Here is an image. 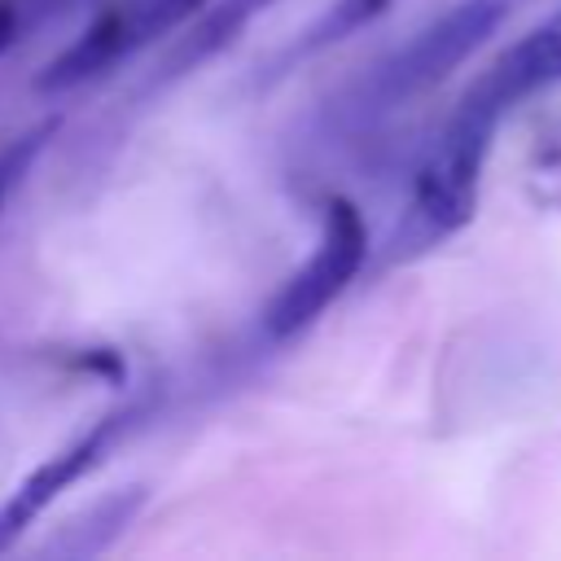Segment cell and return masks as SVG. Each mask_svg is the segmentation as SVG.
Returning <instances> with one entry per match:
<instances>
[{
    "label": "cell",
    "instance_id": "5",
    "mask_svg": "<svg viewBox=\"0 0 561 561\" xmlns=\"http://www.w3.org/2000/svg\"><path fill=\"white\" fill-rule=\"evenodd\" d=\"M118 430H123V416H101L92 430H83L75 443H66V447L53 451L48 460H39V465L9 491V500L0 504V552H9V548L18 543V535H22L61 491H70L79 478H88V473L105 460V451L114 447Z\"/></svg>",
    "mask_w": 561,
    "mask_h": 561
},
{
    "label": "cell",
    "instance_id": "8",
    "mask_svg": "<svg viewBox=\"0 0 561 561\" xmlns=\"http://www.w3.org/2000/svg\"><path fill=\"white\" fill-rule=\"evenodd\" d=\"M276 0H219V9H210L193 31H188V39L167 57V75H184V70H193L197 61H206L210 53H219L224 44H232L237 35H241V26L250 22V18H259L263 9H272Z\"/></svg>",
    "mask_w": 561,
    "mask_h": 561
},
{
    "label": "cell",
    "instance_id": "12",
    "mask_svg": "<svg viewBox=\"0 0 561 561\" xmlns=\"http://www.w3.org/2000/svg\"><path fill=\"white\" fill-rule=\"evenodd\" d=\"M18 26H22V9H18V0H0V53L18 39Z\"/></svg>",
    "mask_w": 561,
    "mask_h": 561
},
{
    "label": "cell",
    "instance_id": "14",
    "mask_svg": "<svg viewBox=\"0 0 561 561\" xmlns=\"http://www.w3.org/2000/svg\"><path fill=\"white\" fill-rule=\"evenodd\" d=\"M0 188H4V175H0Z\"/></svg>",
    "mask_w": 561,
    "mask_h": 561
},
{
    "label": "cell",
    "instance_id": "4",
    "mask_svg": "<svg viewBox=\"0 0 561 561\" xmlns=\"http://www.w3.org/2000/svg\"><path fill=\"white\" fill-rule=\"evenodd\" d=\"M561 83V9L543 22H535L526 35H517L460 96V105L482 110L491 118H504L517 101Z\"/></svg>",
    "mask_w": 561,
    "mask_h": 561
},
{
    "label": "cell",
    "instance_id": "10",
    "mask_svg": "<svg viewBox=\"0 0 561 561\" xmlns=\"http://www.w3.org/2000/svg\"><path fill=\"white\" fill-rule=\"evenodd\" d=\"M522 184L539 210H561V118L535 131L526 167H522Z\"/></svg>",
    "mask_w": 561,
    "mask_h": 561
},
{
    "label": "cell",
    "instance_id": "1",
    "mask_svg": "<svg viewBox=\"0 0 561 561\" xmlns=\"http://www.w3.org/2000/svg\"><path fill=\"white\" fill-rule=\"evenodd\" d=\"M495 127L500 118L456 101L447 127L425 149L412 175V193L399 224L390 228V241H386L390 263H412L430 254L478 215V184H482V162L491 153Z\"/></svg>",
    "mask_w": 561,
    "mask_h": 561
},
{
    "label": "cell",
    "instance_id": "11",
    "mask_svg": "<svg viewBox=\"0 0 561 561\" xmlns=\"http://www.w3.org/2000/svg\"><path fill=\"white\" fill-rule=\"evenodd\" d=\"M206 0H136L131 4V22H136V44H153L158 35H171L175 26H184Z\"/></svg>",
    "mask_w": 561,
    "mask_h": 561
},
{
    "label": "cell",
    "instance_id": "7",
    "mask_svg": "<svg viewBox=\"0 0 561 561\" xmlns=\"http://www.w3.org/2000/svg\"><path fill=\"white\" fill-rule=\"evenodd\" d=\"M145 486L140 482H127V486H114L105 495H96L88 508H79L75 517H66L57 526V535L44 539V557H66V561H83V557H101L110 552L127 530L131 522L140 517L145 508Z\"/></svg>",
    "mask_w": 561,
    "mask_h": 561
},
{
    "label": "cell",
    "instance_id": "3",
    "mask_svg": "<svg viewBox=\"0 0 561 561\" xmlns=\"http://www.w3.org/2000/svg\"><path fill=\"white\" fill-rule=\"evenodd\" d=\"M364 259H368V228H364L359 206L351 197H329L324 202V215H320L316 250L276 289V298L263 311L267 337L285 342V337L302 333L307 324H316L324 316V307L333 298H342V289L359 276Z\"/></svg>",
    "mask_w": 561,
    "mask_h": 561
},
{
    "label": "cell",
    "instance_id": "6",
    "mask_svg": "<svg viewBox=\"0 0 561 561\" xmlns=\"http://www.w3.org/2000/svg\"><path fill=\"white\" fill-rule=\"evenodd\" d=\"M131 4H110L105 13H96V22H88L75 44H66L57 57H48L35 70V92H70V88L114 70L118 61H127L140 48L136 44V22H131Z\"/></svg>",
    "mask_w": 561,
    "mask_h": 561
},
{
    "label": "cell",
    "instance_id": "2",
    "mask_svg": "<svg viewBox=\"0 0 561 561\" xmlns=\"http://www.w3.org/2000/svg\"><path fill=\"white\" fill-rule=\"evenodd\" d=\"M508 18V0H456L438 18H430L421 31H412L408 44H399L390 57L373 66L364 79V110H399L430 88H438L447 75H456Z\"/></svg>",
    "mask_w": 561,
    "mask_h": 561
},
{
    "label": "cell",
    "instance_id": "13",
    "mask_svg": "<svg viewBox=\"0 0 561 561\" xmlns=\"http://www.w3.org/2000/svg\"><path fill=\"white\" fill-rule=\"evenodd\" d=\"M18 9H22V18H26V9H35V13H48V9H53V0H18Z\"/></svg>",
    "mask_w": 561,
    "mask_h": 561
},
{
    "label": "cell",
    "instance_id": "9",
    "mask_svg": "<svg viewBox=\"0 0 561 561\" xmlns=\"http://www.w3.org/2000/svg\"><path fill=\"white\" fill-rule=\"evenodd\" d=\"M386 4L390 0H333L289 48H285V57L276 61V75L280 70H289L294 61H302V57H316V53H324L329 44H337V39H346V35H355L359 26H368L373 18H381L386 13Z\"/></svg>",
    "mask_w": 561,
    "mask_h": 561
}]
</instances>
